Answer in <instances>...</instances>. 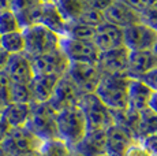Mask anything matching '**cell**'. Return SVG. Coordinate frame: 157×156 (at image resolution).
<instances>
[{"instance_id": "cell-25", "label": "cell", "mask_w": 157, "mask_h": 156, "mask_svg": "<svg viewBox=\"0 0 157 156\" xmlns=\"http://www.w3.org/2000/svg\"><path fill=\"white\" fill-rule=\"evenodd\" d=\"M0 48H3L10 55L25 53V37H23V32L18 30L13 33H7V34H2Z\"/></svg>"}, {"instance_id": "cell-43", "label": "cell", "mask_w": 157, "mask_h": 156, "mask_svg": "<svg viewBox=\"0 0 157 156\" xmlns=\"http://www.w3.org/2000/svg\"><path fill=\"white\" fill-rule=\"evenodd\" d=\"M68 156H82V155H79L78 152H75V151H72V149H70V155Z\"/></svg>"}, {"instance_id": "cell-30", "label": "cell", "mask_w": 157, "mask_h": 156, "mask_svg": "<svg viewBox=\"0 0 157 156\" xmlns=\"http://www.w3.org/2000/svg\"><path fill=\"white\" fill-rule=\"evenodd\" d=\"M22 30L21 25L18 22L17 17L11 10L3 11L0 13V34H7V33H13Z\"/></svg>"}, {"instance_id": "cell-26", "label": "cell", "mask_w": 157, "mask_h": 156, "mask_svg": "<svg viewBox=\"0 0 157 156\" xmlns=\"http://www.w3.org/2000/svg\"><path fill=\"white\" fill-rule=\"evenodd\" d=\"M7 99H8V103L32 104L33 99H32V93H30L29 84L10 82L7 89Z\"/></svg>"}, {"instance_id": "cell-4", "label": "cell", "mask_w": 157, "mask_h": 156, "mask_svg": "<svg viewBox=\"0 0 157 156\" xmlns=\"http://www.w3.org/2000/svg\"><path fill=\"white\" fill-rule=\"evenodd\" d=\"M22 32L25 37V53L29 58L44 55L60 48L62 36L56 34L40 23L22 29Z\"/></svg>"}, {"instance_id": "cell-21", "label": "cell", "mask_w": 157, "mask_h": 156, "mask_svg": "<svg viewBox=\"0 0 157 156\" xmlns=\"http://www.w3.org/2000/svg\"><path fill=\"white\" fill-rule=\"evenodd\" d=\"M59 77L52 76H34L30 81L29 88L32 93L33 103H47L52 97L53 91L56 88V84Z\"/></svg>"}, {"instance_id": "cell-17", "label": "cell", "mask_w": 157, "mask_h": 156, "mask_svg": "<svg viewBox=\"0 0 157 156\" xmlns=\"http://www.w3.org/2000/svg\"><path fill=\"white\" fill-rule=\"evenodd\" d=\"M93 43L100 52L124 47L123 45V29L108 22L101 23L98 28H96Z\"/></svg>"}, {"instance_id": "cell-19", "label": "cell", "mask_w": 157, "mask_h": 156, "mask_svg": "<svg viewBox=\"0 0 157 156\" xmlns=\"http://www.w3.org/2000/svg\"><path fill=\"white\" fill-rule=\"evenodd\" d=\"M105 138L107 130L86 131L83 138L70 149L82 156H101L105 154Z\"/></svg>"}, {"instance_id": "cell-40", "label": "cell", "mask_w": 157, "mask_h": 156, "mask_svg": "<svg viewBox=\"0 0 157 156\" xmlns=\"http://www.w3.org/2000/svg\"><path fill=\"white\" fill-rule=\"evenodd\" d=\"M149 110L157 116V92H153L152 99L149 101Z\"/></svg>"}, {"instance_id": "cell-32", "label": "cell", "mask_w": 157, "mask_h": 156, "mask_svg": "<svg viewBox=\"0 0 157 156\" xmlns=\"http://www.w3.org/2000/svg\"><path fill=\"white\" fill-rule=\"evenodd\" d=\"M141 22L157 33V7H149L141 13Z\"/></svg>"}, {"instance_id": "cell-20", "label": "cell", "mask_w": 157, "mask_h": 156, "mask_svg": "<svg viewBox=\"0 0 157 156\" xmlns=\"http://www.w3.org/2000/svg\"><path fill=\"white\" fill-rule=\"evenodd\" d=\"M153 91L141 80H130L127 91L128 108L134 111H141L149 108V101L152 99Z\"/></svg>"}, {"instance_id": "cell-27", "label": "cell", "mask_w": 157, "mask_h": 156, "mask_svg": "<svg viewBox=\"0 0 157 156\" xmlns=\"http://www.w3.org/2000/svg\"><path fill=\"white\" fill-rule=\"evenodd\" d=\"M150 133H157V116L149 108L140 112V122L135 133V138L140 140Z\"/></svg>"}, {"instance_id": "cell-6", "label": "cell", "mask_w": 157, "mask_h": 156, "mask_svg": "<svg viewBox=\"0 0 157 156\" xmlns=\"http://www.w3.org/2000/svg\"><path fill=\"white\" fill-rule=\"evenodd\" d=\"M43 141L36 137L26 126L11 127L0 148L7 156H19L33 151H40Z\"/></svg>"}, {"instance_id": "cell-13", "label": "cell", "mask_w": 157, "mask_h": 156, "mask_svg": "<svg viewBox=\"0 0 157 156\" xmlns=\"http://www.w3.org/2000/svg\"><path fill=\"white\" fill-rule=\"evenodd\" d=\"M128 51L124 47L100 52L97 66L102 76H127Z\"/></svg>"}, {"instance_id": "cell-46", "label": "cell", "mask_w": 157, "mask_h": 156, "mask_svg": "<svg viewBox=\"0 0 157 156\" xmlns=\"http://www.w3.org/2000/svg\"><path fill=\"white\" fill-rule=\"evenodd\" d=\"M0 156H7V155H6V154H4V152H3V151H2V148H0Z\"/></svg>"}, {"instance_id": "cell-42", "label": "cell", "mask_w": 157, "mask_h": 156, "mask_svg": "<svg viewBox=\"0 0 157 156\" xmlns=\"http://www.w3.org/2000/svg\"><path fill=\"white\" fill-rule=\"evenodd\" d=\"M19 156H41V155H40V151H33V152H28V154H22Z\"/></svg>"}, {"instance_id": "cell-9", "label": "cell", "mask_w": 157, "mask_h": 156, "mask_svg": "<svg viewBox=\"0 0 157 156\" xmlns=\"http://www.w3.org/2000/svg\"><path fill=\"white\" fill-rule=\"evenodd\" d=\"M156 43L157 33L141 21L123 29V45L130 52L153 51Z\"/></svg>"}, {"instance_id": "cell-8", "label": "cell", "mask_w": 157, "mask_h": 156, "mask_svg": "<svg viewBox=\"0 0 157 156\" xmlns=\"http://www.w3.org/2000/svg\"><path fill=\"white\" fill-rule=\"evenodd\" d=\"M60 51L70 63H97L100 51L93 41L77 40L67 36L60 37Z\"/></svg>"}, {"instance_id": "cell-23", "label": "cell", "mask_w": 157, "mask_h": 156, "mask_svg": "<svg viewBox=\"0 0 157 156\" xmlns=\"http://www.w3.org/2000/svg\"><path fill=\"white\" fill-rule=\"evenodd\" d=\"M40 25L45 26L47 29L55 32L59 36L66 34V29H67V22L63 19L60 13L57 11L56 6L53 3H43V8H41V15H40Z\"/></svg>"}, {"instance_id": "cell-14", "label": "cell", "mask_w": 157, "mask_h": 156, "mask_svg": "<svg viewBox=\"0 0 157 156\" xmlns=\"http://www.w3.org/2000/svg\"><path fill=\"white\" fill-rule=\"evenodd\" d=\"M155 68H157V55L153 51H128L127 77L130 80H141Z\"/></svg>"}, {"instance_id": "cell-2", "label": "cell", "mask_w": 157, "mask_h": 156, "mask_svg": "<svg viewBox=\"0 0 157 156\" xmlns=\"http://www.w3.org/2000/svg\"><path fill=\"white\" fill-rule=\"evenodd\" d=\"M57 136L68 148L75 146L86 134V123L79 106L60 110L56 114Z\"/></svg>"}, {"instance_id": "cell-7", "label": "cell", "mask_w": 157, "mask_h": 156, "mask_svg": "<svg viewBox=\"0 0 157 156\" xmlns=\"http://www.w3.org/2000/svg\"><path fill=\"white\" fill-rule=\"evenodd\" d=\"M82 95L94 93L102 74L97 63H70L66 73Z\"/></svg>"}, {"instance_id": "cell-35", "label": "cell", "mask_w": 157, "mask_h": 156, "mask_svg": "<svg viewBox=\"0 0 157 156\" xmlns=\"http://www.w3.org/2000/svg\"><path fill=\"white\" fill-rule=\"evenodd\" d=\"M124 156H152V155H149V152L141 145L140 141L135 140L134 142L128 146V149L126 151Z\"/></svg>"}, {"instance_id": "cell-37", "label": "cell", "mask_w": 157, "mask_h": 156, "mask_svg": "<svg viewBox=\"0 0 157 156\" xmlns=\"http://www.w3.org/2000/svg\"><path fill=\"white\" fill-rule=\"evenodd\" d=\"M141 81H144V82L146 84L153 92H157V68L149 71L146 76H144L142 78H141Z\"/></svg>"}, {"instance_id": "cell-12", "label": "cell", "mask_w": 157, "mask_h": 156, "mask_svg": "<svg viewBox=\"0 0 157 156\" xmlns=\"http://www.w3.org/2000/svg\"><path fill=\"white\" fill-rule=\"evenodd\" d=\"M137 140L131 130L120 123H115L107 129L105 138V155L108 156H124L126 151Z\"/></svg>"}, {"instance_id": "cell-41", "label": "cell", "mask_w": 157, "mask_h": 156, "mask_svg": "<svg viewBox=\"0 0 157 156\" xmlns=\"http://www.w3.org/2000/svg\"><path fill=\"white\" fill-rule=\"evenodd\" d=\"M11 10V0H0V13Z\"/></svg>"}, {"instance_id": "cell-3", "label": "cell", "mask_w": 157, "mask_h": 156, "mask_svg": "<svg viewBox=\"0 0 157 156\" xmlns=\"http://www.w3.org/2000/svg\"><path fill=\"white\" fill-rule=\"evenodd\" d=\"M56 114L57 111L48 101L47 103H32L30 115L25 126L43 142L59 140Z\"/></svg>"}, {"instance_id": "cell-39", "label": "cell", "mask_w": 157, "mask_h": 156, "mask_svg": "<svg viewBox=\"0 0 157 156\" xmlns=\"http://www.w3.org/2000/svg\"><path fill=\"white\" fill-rule=\"evenodd\" d=\"M8 58H10V53H7L3 48H0V71H4Z\"/></svg>"}, {"instance_id": "cell-31", "label": "cell", "mask_w": 157, "mask_h": 156, "mask_svg": "<svg viewBox=\"0 0 157 156\" xmlns=\"http://www.w3.org/2000/svg\"><path fill=\"white\" fill-rule=\"evenodd\" d=\"M75 22H79L82 25H86V26H90V28H98L101 23L105 22L104 19V14L101 11H97V10H93V8H85L83 13L79 15Z\"/></svg>"}, {"instance_id": "cell-11", "label": "cell", "mask_w": 157, "mask_h": 156, "mask_svg": "<svg viewBox=\"0 0 157 156\" xmlns=\"http://www.w3.org/2000/svg\"><path fill=\"white\" fill-rule=\"evenodd\" d=\"M82 97L83 95L77 88V85L64 74L63 77L59 78V81L56 84V88L53 91V95L48 103L56 111H60V110L68 108V107L79 106Z\"/></svg>"}, {"instance_id": "cell-33", "label": "cell", "mask_w": 157, "mask_h": 156, "mask_svg": "<svg viewBox=\"0 0 157 156\" xmlns=\"http://www.w3.org/2000/svg\"><path fill=\"white\" fill-rule=\"evenodd\" d=\"M141 145L149 152V155L157 156V133H150L138 140Z\"/></svg>"}, {"instance_id": "cell-44", "label": "cell", "mask_w": 157, "mask_h": 156, "mask_svg": "<svg viewBox=\"0 0 157 156\" xmlns=\"http://www.w3.org/2000/svg\"><path fill=\"white\" fill-rule=\"evenodd\" d=\"M41 3H53V0H38Z\"/></svg>"}, {"instance_id": "cell-24", "label": "cell", "mask_w": 157, "mask_h": 156, "mask_svg": "<svg viewBox=\"0 0 157 156\" xmlns=\"http://www.w3.org/2000/svg\"><path fill=\"white\" fill-rule=\"evenodd\" d=\"M57 11L67 23L75 22L86 7L85 0H53Z\"/></svg>"}, {"instance_id": "cell-18", "label": "cell", "mask_w": 157, "mask_h": 156, "mask_svg": "<svg viewBox=\"0 0 157 156\" xmlns=\"http://www.w3.org/2000/svg\"><path fill=\"white\" fill-rule=\"evenodd\" d=\"M102 14H104L105 22L117 26L120 29H126L141 21L140 13L134 11L132 8L127 7V6L122 4V3L116 2V0Z\"/></svg>"}, {"instance_id": "cell-22", "label": "cell", "mask_w": 157, "mask_h": 156, "mask_svg": "<svg viewBox=\"0 0 157 156\" xmlns=\"http://www.w3.org/2000/svg\"><path fill=\"white\" fill-rule=\"evenodd\" d=\"M32 104L22 103H7L0 111V116L8 123L10 127L25 126L29 119Z\"/></svg>"}, {"instance_id": "cell-48", "label": "cell", "mask_w": 157, "mask_h": 156, "mask_svg": "<svg viewBox=\"0 0 157 156\" xmlns=\"http://www.w3.org/2000/svg\"><path fill=\"white\" fill-rule=\"evenodd\" d=\"M101 156H108V155H105V154H104V155H101Z\"/></svg>"}, {"instance_id": "cell-15", "label": "cell", "mask_w": 157, "mask_h": 156, "mask_svg": "<svg viewBox=\"0 0 157 156\" xmlns=\"http://www.w3.org/2000/svg\"><path fill=\"white\" fill-rule=\"evenodd\" d=\"M4 73L10 80V82L15 84H30V81L34 77L32 62L26 53L10 55Z\"/></svg>"}, {"instance_id": "cell-38", "label": "cell", "mask_w": 157, "mask_h": 156, "mask_svg": "<svg viewBox=\"0 0 157 156\" xmlns=\"http://www.w3.org/2000/svg\"><path fill=\"white\" fill-rule=\"evenodd\" d=\"M10 126H8V123L4 121V119H2V116H0V144L4 141V138L7 137L8 131H10Z\"/></svg>"}, {"instance_id": "cell-47", "label": "cell", "mask_w": 157, "mask_h": 156, "mask_svg": "<svg viewBox=\"0 0 157 156\" xmlns=\"http://www.w3.org/2000/svg\"><path fill=\"white\" fill-rule=\"evenodd\" d=\"M0 44H2V34H0Z\"/></svg>"}, {"instance_id": "cell-5", "label": "cell", "mask_w": 157, "mask_h": 156, "mask_svg": "<svg viewBox=\"0 0 157 156\" xmlns=\"http://www.w3.org/2000/svg\"><path fill=\"white\" fill-rule=\"evenodd\" d=\"M86 123V131L107 130L115 123L113 112L94 93L83 95L79 103Z\"/></svg>"}, {"instance_id": "cell-36", "label": "cell", "mask_w": 157, "mask_h": 156, "mask_svg": "<svg viewBox=\"0 0 157 156\" xmlns=\"http://www.w3.org/2000/svg\"><path fill=\"white\" fill-rule=\"evenodd\" d=\"M113 2L115 0H85V4L87 8H93V10L104 13Z\"/></svg>"}, {"instance_id": "cell-34", "label": "cell", "mask_w": 157, "mask_h": 156, "mask_svg": "<svg viewBox=\"0 0 157 156\" xmlns=\"http://www.w3.org/2000/svg\"><path fill=\"white\" fill-rule=\"evenodd\" d=\"M116 2L122 3V4L127 6V7L132 8L137 13H144L146 8L152 6V0H116Z\"/></svg>"}, {"instance_id": "cell-16", "label": "cell", "mask_w": 157, "mask_h": 156, "mask_svg": "<svg viewBox=\"0 0 157 156\" xmlns=\"http://www.w3.org/2000/svg\"><path fill=\"white\" fill-rule=\"evenodd\" d=\"M43 3L38 0H11V11L15 14L21 29L37 25L40 22Z\"/></svg>"}, {"instance_id": "cell-28", "label": "cell", "mask_w": 157, "mask_h": 156, "mask_svg": "<svg viewBox=\"0 0 157 156\" xmlns=\"http://www.w3.org/2000/svg\"><path fill=\"white\" fill-rule=\"evenodd\" d=\"M94 32H96L94 28L82 25V23H79V22H70V23H67V29H66L64 36L71 37V38H77V40L93 41Z\"/></svg>"}, {"instance_id": "cell-29", "label": "cell", "mask_w": 157, "mask_h": 156, "mask_svg": "<svg viewBox=\"0 0 157 156\" xmlns=\"http://www.w3.org/2000/svg\"><path fill=\"white\" fill-rule=\"evenodd\" d=\"M41 156H68L70 155V148L62 142L60 140L47 141L40 148Z\"/></svg>"}, {"instance_id": "cell-1", "label": "cell", "mask_w": 157, "mask_h": 156, "mask_svg": "<svg viewBox=\"0 0 157 156\" xmlns=\"http://www.w3.org/2000/svg\"><path fill=\"white\" fill-rule=\"evenodd\" d=\"M130 78L127 76H102L94 95L112 112L128 108L127 91Z\"/></svg>"}, {"instance_id": "cell-45", "label": "cell", "mask_w": 157, "mask_h": 156, "mask_svg": "<svg viewBox=\"0 0 157 156\" xmlns=\"http://www.w3.org/2000/svg\"><path fill=\"white\" fill-rule=\"evenodd\" d=\"M153 52H155V53H156V55H157V43H156V45H155V48H153Z\"/></svg>"}, {"instance_id": "cell-10", "label": "cell", "mask_w": 157, "mask_h": 156, "mask_svg": "<svg viewBox=\"0 0 157 156\" xmlns=\"http://www.w3.org/2000/svg\"><path fill=\"white\" fill-rule=\"evenodd\" d=\"M34 76H52L63 77L68 70L70 62L60 49L30 58Z\"/></svg>"}]
</instances>
